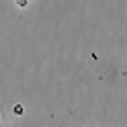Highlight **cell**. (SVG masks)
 <instances>
[{
	"mask_svg": "<svg viewBox=\"0 0 127 127\" xmlns=\"http://www.w3.org/2000/svg\"><path fill=\"white\" fill-rule=\"evenodd\" d=\"M0 127H2V125H0Z\"/></svg>",
	"mask_w": 127,
	"mask_h": 127,
	"instance_id": "obj_1",
	"label": "cell"
}]
</instances>
